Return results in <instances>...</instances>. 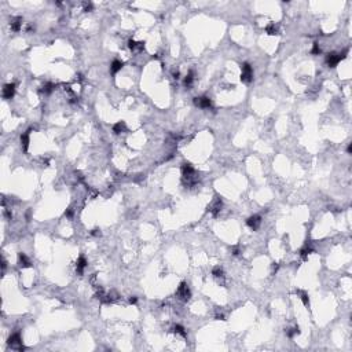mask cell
I'll list each match as a JSON object with an SVG mask.
<instances>
[{"instance_id": "cell-4", "label": "cell", "mask_w": 352, "mask_h": 352, "mask_svg": "<svg viewBox=\"0 0 352 352\" xmlns=\"http://www.w3.org/2000/svg\"><path fill=\"white\" fill-rule=\"evenodd\" d=\"M8 345L12 348V350H18V351H24L25 347L22 345V338L20 333H14V334L10 336L8 338Z\"/></svg>"}, {"instance_id": "cell-8", "label": "cell", "mask_w": 352, "mask_h": 352, "mask_svg": "<svg viewBox=\"0 0 352 352\" xmlns=\"http://www.w3.org/2000/svg\"><path fill=\"white\" fill-rule=\"evenodd\" d=\"M246 224L250 227L252 230H257L259 227H260V224H261V217L259 216V215L250 216L248 220H246Z\"/></svg>"}, {"instance_id": "cell-9", "label": "cell", "mask_w": 352, "mask_h": 352, "mask_svg": "<svg viewBox=\"0 0 352 352\" xmlns=\"http://www.w3.org/2000/svg\"><path fill=\"white\" fill-rule=\"evenodd\" d=\"M15 94V84H12V83H10V84H6L4 88H3V98L4 99H11L12 97H14Z\"/></svg>"}, {"instance_id": "cell-23", "label": "cell", "mask_w": 352, "mask_h": 352, "mask_svg": "<svg viewBox=\"0 0 352 352\" xmlns=\"http://www.w3.org/2000/svg\"><path fill=\"white\" fill-rule=\"evenodd\" d=\"M212 274L215 275L216 278H223V270H222L220 267H215V268H213V270H212Z\"/></svg>"}, {"instance_id": "cell-13", "label": "cell", "mask_w": 352, "mask_h": 352, "mask_svg": "<svg viewBox=\"0 0 352 352\" xmlns=\"http://www.w3.org/2000/svg\"><path fill=\"white\" fill-rule=\"evenodd\" d=\"M124 66V63L121 62V61L118 59H114L113 62H111V66H110V72L113 73V74H116V73L118 72V70H121V68Z\"/></svg>"}, {"instance_id": "cell-12", "label": "cell", "mask_w": 352, "mask_h": 352, "mask_svg": "<svg viewBox=\"0 0 352 352\" xmlns=\"http://www.w3.org/2000/svg\"><path fill=\"white\" fill-rule=\"evenodd\" d=\"M10 25H11V29L14 32H20L21 28H22V18L17 17V18H14V20H11Z\"/></svg>"}, {"instance_id": "cell-14", "label": "cell", "mask_w": 352, "mask_h": 352, "mask_svg": "<svg viewBox=\"0 0 352 352\" xmlns=\"http://www.w3.org/2000/svg\"><path fill=\"white\" fill-rule=\"evenodd\" d=\"M21 145L24 151H28V146H29V131L26 133H22L21 135Z\"/></svg>"}, {"instance_id": "cell-20", "label": "cell", "mask_w": 352, "mask_h": 352, "mask_svg": "<svg viewBox=\"0 0 352 352\" xmlns=\"http://www.w3.org/2000/svg\"><path fill=\"white\" fill-rule=\"evenodd\" d=\"M311 252H312V248H311V246H308V244H307V245L301 249V252H300V253H301V257H303V259H307V256L311 253Z\"/></svg>"}, {"instance_id": "cell-26", "label": "cell", "mask_w": 352, "mask_h": 352, "mask_svg": "<svg viewBox=\"0 0 352 352\" xmlns=\"http://www.w3.org/2000/svg\"><path fill=\"white\" fill-rule=\"evenodd\" d=\"M91 10H92L91 3H84V11H91Z\"/></svg>"}, {"instance_id": "cell-24", "label": "cell", "mask_w": 352, "mask_h": 352, "mask_svg": "<svg viewBox=\"0 0 352 352\" xmlns=\"http://www.w3.org/2000/svg\"><path fill=\"white\" fill-rule=\"evenodd\" d=\"M52 87H54L52 84L47 83V84L43 87V92H44V94H51V91H52Z\"/></svg>"}, {"instance_id": "cell-16", "label": "cell", "mask_w": 352, "mask_h": 352, "mask_svg": "<svg viewBox=\"0 0 352 352\" xmlns=\"http://www.w3.org/2000/svg\"><path fill=\"white\" fill-rule=\"evenodd\" d=\"M124 131H125V123H124V121H118L116 125L113 127V132L117 133V135L121 132H124Z\"/></svg>"}, {"instance_id": "cell-22", "label": "cell", "mask_w": 352, "mask_h": 352, "mask_svg": "<svg viewBox=\"0 0 352 352\" xmlns=\"http://www.w3.org/2000/svg\"><path fill=\"white\" fill-rule=\"evenodd\" d=\"M175 333L180 334L182 337H187L186 330H184V327H183V326H180V325H176V326H175Z\"/></svg>"}, {"instance_id": "cell-32", "label": "cell", "mask_w": 352, "mask_h": 352, "mask_svg": "<svg viewBox=\"0 0 352 352\" xmlns=\"http://www.w3.org/2000/svg\"><path fill=\"white\" fill-rule=\"evenodd\" d=\"M278 268H279V265H278V264H275V263H274V265H273V270L275 271V273H277V271H278Z\"/></svg>"}, {"instance_id": "cell-29", "label": "cell", "mask_w": 352, "mask_h": 352, "mask_svg": "<svg viewBox=\"0 0 352 352\" xmlns=\"http://www.w3.org/2000/svg\"><path fill=\"white\" fill-rule=\"evenodd\" d=\"M136 301H138V299L135 296H132V297H129V303L131 304H136Z\"/></svg>"}, {"instance_id": "cell-30", "label": "cell", "mask_w": 352, "mask_h": 352, "mask_svg": "<svg viewBox=\"0 0 352 352\" xmlns=\"http://www.w3.org/2000/svg\"><path fill=\"white\" fill-rule=\"evenodd\" d=\"M216 319H220V321H224V315H223V314H217V315H216Z\"/></svg>"}, {"instance_id": "cell-11", "label": "cell", "mask_w": 352, "mask_h": 352, "mask_svg": "<svg viewBox=\"0 0 352 352\" xmlns=\"http://www.w3.org/2000/svg\"><path fill=\"white\" fill-rule=\"evenodd\" d=\"M128 47H129L131 50L132 51H142L143 48H145V43H136V41H133V40H129L128 41Z\"/></svg>"}, {"instance_id": "cell-27", "label": "cell", "mask_w": 352, "mask_h": 352, "mask_svg": "<svg viewBox=\"0 0 352 352\" xmlns=\"http://www.w3.org/2000/svg\"><path fill=\"white\" fill-rule=\"evenodd\" d=\"M72 215H73V210H72V208H69V209H68V210H66V212H65V216L70 217Z\"/></svg>"}, {"instance_id": "cell-21", "label": "cell", "mask_w": 352, "mask_h": 352, "mask_svg": "<svg viewBox=\"0 0 352 352\" xmlns=\"http://www.w3.org/2000/svg\"><path fill=\"white\" fill-rule=\"evenodd\" d=\"M193 81H194V77H193V72H190L186 76V79H184V85L188 88V87H191V84H193Z\"/></svg>"}, {"instance_id": "cell-33", "label": "cell", "mask_w": 352, "mask_h": 352, "mask_svg": "<svg viewBox=\"0 0 352 352\" xmlns=\"http://www.w3.org/2000/svg\"><path fill=\"white\" fill-rule=\"evenodd\" d=\"M347 151H348V153H351V151H352V145H350V146H348V149H347Z\"/></svg>"}, {"instance_id": "cell-17", "label": "cell", "mask_w": 352, "mask_h": 352, "mask_svg": "<svg viewBox=\"0 0 352 352\" xmlns=\"http://www.w3.org/2000/svg\"><path fill=\"white\" fill-rule=\"evenodd\" d=\"M297 294L300 296V300L303 301V304L305 307L309 305V299H308V294H307L305 292H301V290H297Z\"/></svg>"}, {"instance_id": "cell-18", "label": "cell", "mask_w": 352, "mask_h": 352, "mask_svg": "<svg viewBox=\"0 0 352 352\" xmlns=\"http://www.w3.org/2000/svg\"><path fill=\"white\" fill-rule=\"evenodd\" d=\"M265 32H267L270 36H274V34H278V28L275 24H270L267 28H265Z\"/></svg>"}, {"instance_id": "cell-2", "label": "cell", "mask_w": 352, "mask_h": 352, "mask_svg": "<svg viewBox=\"0 0 352 352\" xmlns=\"http://www.w3.org/2000/svg\"><path fill=\"white\" fill-rule=\"evenodd\" d=\"M241 70H242V73H241V81H242V83H246V84H249V83L253 80V69H252V66L249 65L248 62H245V63H242Z\"/></svg>"}, {"instance_id": "cell-15", "label": "cell", "mask_w": 352, "mask_h": 352, "mask_svg": "<svg viewBox=\"0 0 352 352\" xmlns=\"http://www.w3.org/2000/svg\"><path fill=\"white\" fill-rule=\"evenodd\" d=\"M18 259H20V264H21V267H24V268L30 267V260L26 257V255H25V253H20V256H18Z\"/></svg>"}, {"instance_id": "cell-31", "label": "cell", "mask_w": 352, "mask_h": 352, "mask_svg": "<svg viewBox=\"0 0 352 352\" xmlns=\"http://www.w3.org/2000/svg\"><path fill=\"white\" fill-rule=\"evenodd\" d=\"M92 235H101L99 230H92Z\"/></svg>"}, {"instance_id": "cell-6", "label": "cell", "mask_w": 352, "mask_h": 352, "mask_svg": "<svg viewBox=\"0 0 352 352\" xmlns=\"http://www.w3.org/2000/svg\"><path fill=\"white\" fill-rule=\"evenodd\" d=\"M222 208H223V202H222V200H220L219 197H216L215 200H213V202L210 204L209 206H208V210H209L210 213H212L213 216H217V213L222 210Z\"/></svg>"}, {"instance_id": "cell-1", "label": "cell", "mask_w": 352, "mask_h": 352, "mask_svg": "<svg viewBox=\"0 0 352 352\" xmlns=\"http://www.w3.org/2000/svg\"><path fill=\"white\" fill-rule=\"evenodd\" d=\"M182 175H183V179L186 180L187 186H193V184H196L198 182L197 172L190 162H184V164L182 165Z\"/></svg>"}, {"instance_id": "cell-28", "label": "cell", "mask_w": 352, "mask_h": 352, "mask_svg": "<svg viewBox=\"0 0 352 352\" xmlns=\"http://www.w3.org/2000/svg\"><path fill=\"white\" fill-rule=\"evenodd\" d=\"M232 255H234V256H238V255H239V249L237 248V246H235V248H232Z\"/></svg>"}, {"instance_id": "cell-10", "label": "cell", "mask_w": 352, "mask_h": 352, "mask_svg": "<svg viewBox=\"0 0 352 352\" xmlns=\"http://www.w3.org/2000/svg\"><path fill=\"white\" fill-rule=\"evenodd\" d=\"M87 267V260H85L84 256H80L77 263H76V270H77L79 274H83L84 273V268Z\"/></svg>"}, {"instance_id": "cell-7", "label": "cell", "mask_w": 352, "mask_h": 352, "mask_svg": "<svg viewBox=\"0 0 352 352\" xmlns=\"http://www.w3.org/2000/svg\"><path fill=\"white\" fill-rule=\"evenodd\" d=\"M194 103H196V106L201 107V109H209L210 106H212V101H210L208 97L194 98Z\"/></svg>"}, {"instance_id": "cell-25", "label": "cell", "mask_w": 352, "mask_h": 352, "mask_svg": "<svg viewBox=\"0 0 352 352\" xmlns=\"http://www.w3.org/2000/svg\"><path fill=\"white\" fill-rule=\"evenodd\" d=\"M319 52H321V48H319L318 43H314V47H312V50H311V54L316 55V54H319Z\"/></svg>"}, {"instance_id": "cell-3", "label": "cell", "mask_w": 352, "mask_h": 352, "mask_svg": "<svg viewBox=\"0 0 352 352\" xmlns=\"http://www.w3.org/2000/svg\"><path fill=\"white\" fill-rule=\"evenodd\" d=\"M176 296H178L182 301H188V300H190L191 292H190V289H188V286H187L186 282H182L180 285H179L178 290H176Z\"/></svg>"}, {"instance_id": "cell-5", "label": "cell", "mask_w": 352, "mask_h": 352, "mask_svg": "<svg viewBox=\"0 0 352 352\" xmlns=\"http://www.w3.org/2000/svg\"><path fill=\"white\" fill-rule=\"evenodd\" d=\"M344 59V54H337V52H332L326 56V63H327L330 68H336L341 61Z\"/></svg>"}, {"instance_id": "cell-19", "label": "cell", "mask_w": 352, "mask_h": 352, "mask_svg": "<svg viewBox=\"0 0 352 352\" xmlns=\"http://www.w3.org/2000/svg\"><path fill=\"white\" fill-rule=\"evenodd\" d=\"M297 334H300V327H299V326H296V327H293V329H287V330H286V336L289 338H292V337H294V336H297Z\"/></svg>"}]
</instances>
